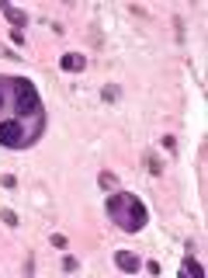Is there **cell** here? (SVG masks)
<instances>
[{"instance_id": "obj_15", "label": "cell", "mask_w": 208, "mask_h": 278, "mask_svg": "<svg viewBox=\"0 0 208 278\" xmlns=\"http://www.w3.org/2000/svg\"><path fill=\"white\" fill-rule=\"evenodd\" d=\"M11 42H14V45H24V32H21V28H11Z\"/></svg>"}, {"instance_id": "obj_11", "label": "cell", "mask_w": 208, "mask_h": 278, "mask_svg": "<svg viewBox=\"0 0 208 278\" xmlns=\"http://www.w3.org/2000/svg\"><path fill=\"white\" fill-rule=\"evenodd\" d=\"M76 268H80V261H76L73 254H66V258H63V271H66V275H73Z\"/></svg>"}, {"instance_id": "obj_3", "label": "cell", "mask_w": 208, "mask_h": 278, "mask_svg": "<svg viewBox=\"0 0 208 278\" xmlns=\"http://www.w3.org/2000/svg\"><path fill=\"white\" fill-rule=\"evenodd\" d=\"M114 268L125 271V275H139L142 271V258L132 254V251H114Z\"/></svg>"}, {"instance_id": "obj_9", "label": "cell", "mask_w": 208, "mask_h": 278, "mask_svg": "<svg viewBox=\"0 0 208 278\" xmlns=\"http://www.w3.org/2000/svg\"><path fill=\"white\" fill-rule=\"evenodd\" d=\"M122 98V87H118V84H104V87H101V101H118Z\"/></svg>"}, {"instance_id": "obj_2", "label": "cell", "mask_w": 208, "mask_h": 278, "mask_svg": "<svg viewBox=\"0 0 208 278\" xmlns=\"http://www.w3.org/2000/svg\"><path fill=\"white\" fill-rule=\"evenodd\" d=\"M104 212H108V219H111L122 233H139V230H146V223H150L146 202L139 199V195H132V191H114V195H108Z\"/></svg>"}, {"instance_id": "obj_7", "label": "cell", "mask_w": 208, "mask_h": 278, "mask_svg": "<svg viewBox=\"0 0 208 278\" xmlns=\"http://www.w3.org/2000/svg\"><path fill=\"white\" fill-rule=\"evenodd\" d=\"M142 160H146V167H150V174H153V178H163V171H167V167H163V160L156 157V153H146Z\"/></svg>"}, {"instance_id": "obj_13", "label": "cell", "mask_w": 208, "mask_h": 278, "mask_svg": "<svg viewBox=\"0 0 208 278\" xmlns=\"http://www.w3.org/2000/svg\"><path fill=\"white\" fill-rule=\"evenodd\" d=\"M142 271H150V275H160L163 268H160V261H142Z\"/></svg>"}, {"instance_id": "obj_16", "label": "cell", "mask_w": 208, "mask_h": 278, "mask_svg": "<svg viewBox=\"0 0 208 278\" xmlns=\"http://www.w3.org/2000/svg\"><path fill=\"white\" fill-rule=\"evenodd\" d=\"M0 184H4V188H14L18 181H14V174H4V178H0Z\"/></svg>"}, {"instance_id": "obj_14", "label": "cell", "mask_w": 208, "mask_h": 278, "mask_svg": "<svg viewBox=\"0 0 208 278\" xmlns=\"http://www.w3.org/2000/svg\"><path fill=\"white\" fill-rule=\"evenodd\" d=\"M66 243H70V240L63 237V233H52V247H56V251H66Z\"/></svg>"}, {"instance_id": "obj_12", "label": "cell", "mask_w": 208, "mask_h": 278, "mask_svg": "<svg viewBox=\"0 0 208 278\" xmlns=\"http://www.w3.org/2000/svg\"><path fill=\"white\" fill-rule=\"evenodd\" d=\"M160 143H163V150H167L170 157H177V139H173V136H163Z\"/></svg>"}, {"instance_id": "obj_4", "label": "cell", "mask_w": 208, "mask_h": 278, "mask_svg": "<svg viewBox=\"0 0 208 278\" xmlns=\"http://www.w3.org/2000/svg\"><path fill=\"white\" fill-rule=\"evenodd\" d=\"M0 14L11 21V28H28V11H18V7L7 4V0H0Z\"/></svg>"}, {"instance_id": "obj_1", "label": "cell", "mask_w": 208, "mask_h": 278, "mask_svg": "<svg viewBox=\"0 0 208 278\" xmlns=\"http://www.w3.org/2000/svg\"><path fill=\"white\" fill-rule=\"evenodd\" d=\"M45 104L38 87L28 77L0 73V146L4 150H32L45 136Z\"/></svg>"}, {"instance_id": "obj_6", "label": "cell", "mask_w": 208, "mask_h": 278, "mask_svg": "<svg viewBox=\"0 0 208 278\" xmlns=\"http://www.w3.org/2000/svg\"><path fill=\"white\" fill-rule=\"evenodd\" d=\"M181 275H184V278H201V275H205V268H201V261H194L188 254V258L181 261Z\"/></svg>"}, {"instance_id": "obj_5", "label": "cell", "mask_w": 208, "mask_h": 278, "mask_svg": "<svg viewBox=\"0 0 208 278\" xmlns=\"http://www.w3.org/2000/svg\"><path fill=\"white\" fill-rule=\"evenodd\" d=\"M59 66H63L66 73H83V70H87V56H80V52H63V56H59Z\"/></svg>"}, {"instance_id": "obj_10", "label": "cell", "mask_w": 208, "mask_h": 278, "mask_svg": "<svg viewBox=\"0 0 208 278\" xmlns=\"http://www.w3.org/2000/svg\"><path fill=\"white\" fill-rule=\"evenodd\" d=\"M0 223H4V226H11V230H18V226H21L14 209H0Z\"/></svg>"}, {"instance_id": "obj_8", "label": "cell", "mask_w": 208, "mask_h": 278, "mask_svg": "<svg viewBox=\"0 0 208 278\" xmlns=\"http://www.w3.org/2000/svg\"><path fill=\"white\" fill-rule=\"evenodd\" d=\"M97 184H101L104 191H114V188H118V178H114L111 171H101V174H97Z\"/></svg>"}]
</instances>
